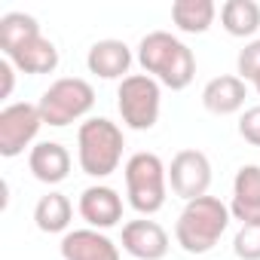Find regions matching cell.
Masks as SVG:
<instances>
[{
  "mask_svg": "<svg viewBox=\"0 0 260 260\" xmlns=\"http://www.w3.org/2000/svg\"><path fill=\"white\" fill-rule=\"evenodd\" d=\"M233 214L217 196H199L184 205L175 223V239L187 254H208L226 233Z\"/></svg>",
  "mask_w": 260,
  "mask_h": 260,
  "instance_id": "cell-2",
  "label": "cell"
},
{
  "mask_svg": "<svg viewBox=\"0 0 260 260\" xmlns=\"http://www.w3.org/2000/svg\"><path fill=\"white\" fill-rule=\"evenodd\" d=\"M239 135H242L245 144L260 147V104L248 107V110L239 116Z\"/></svg>",
  "mask_w": 260,
  "mask_h": 260,
  "instance_id": "cell-23",
  "label": "cell"
},
{
  "mask_svg": "<svg viewBox=\"0 0 260 260\" xmlns=\"http://www.w3.org/2000/svg\"><path fill=\"white\" fill-rule=\"evenodd\" d=\"M43 125L46 122H43L37 104H31V101L7 104L0 110V156L13 159V156L25 153V147L34 144Z\"/></svg>",
  "mask_w": 260,
  "mask_h": 260,
  "instance_id": "cell-7",
  "label": "cell"
},
{
  "mask_svg": "<svg viewBox=\"0 0 260 260\" xmlns=\"http://www.w3.org/2000/svg\"><path fill=\"white\" fill-rule=\"evenodd\" d=\"M233 220L260 226V166H242L233 178Z\"/></svg>",
  "mask_w": 260,
  "mask_h": 260,
  "instance_id": "cell-13",
  "label": "cell"
},
{
  "mask_svg": "<svg viewBox=\"0 0 260 260\" xmlns=\"http://www.w3.org/2000/svg\"><path fill=\"white\" fill-rule=\"evenodd\" d=\"M217 7L211 0H175L172 4V22L181 34H205L214 25Z\"/></svg>",
  "mask_w": 260,
  "mask_h": 260,
  "instance_id": "cell-18",
  "label": "cell"
},
{
  "mask_svg": "<svg viewBox=\"0 0 260 260\" xmlns=\"http://www.w3.org/2000/svg\"><path fill=\"white\" fill-rule=\"evenodd\" d=\"M0 77H4V89H0V98H10L13 95V86H16V68L10 58L0 61Z\"/></svg>",
  "mask_w": 260,
  "mask_h": 260,
  "instance_id": "cell-24",
  "label": "cell"
},
{
  "mask_svg": "<svg viewBox=\"0 0 260 260\" xmlns=\"http://www.w3.org/2000/svg\"><path fill=\"white\" fill-rule=\"evenodd\" d=\"M245 98H248V86H245V80H239L233 74L214 77L202 89V107L214 116H230V113L242 110Z\"/></svg>",
  "mask_w": 260,
  "mask_h": 260,
  "instance_id": "cell-15",
  "label": "cell"
},
{
  "mask_svg": "<svg viewBox=\"0 0 260 260\" xmlns=\"http://www.w3.org/2000/svg\"><path fill=\"white\" fill-rule=\"evenodd\" d=\"M7 58L13 61V68H16V71L31 74V77L52 74V71L58 68V49H55V43H52V40H46L43 34H40V37H34V40H28V43H22V46H19V49H13Z\"/></svg>",
  "mask_w": 260,
  "mask_h": 260,
  "instance_id": "cell-16",
  "label": "cell"
},
{
  "mask_svg": "<svg viewBox=\"0 0 260 260\" xmlns=\"http://www.w3.org/2000/svg\"><path fill=\"white\" fill-rule=\"evenodd\" d=\"M122 128L116 122H110L107 116H92L86 122H80L77 132V162L89 178H107L119 169L122 162Z\"/></svg>",
  "mask_w": 260,
  "mask_h": 260,
  "instance_id": "cell-3",
  "label": "cell"
},
{
  "mask_svg": "<svg viewBox=\"0 0 260 260\" xmlns=\"http://www.w3.org/2000/svg\"><path fill=\"white\" fill-rule=\"evenodd\" d=\"M220 25L230 37H254L260 28V4H254V0H226L220 7Z\"/></svg>",
  "mask_w": 260,
  "mask_h": 260,
  "instance_id": "cell-19",
  "label": "cell"
},
{
  "mask_svg": "<svg viewBox=\"0 0 260 260\" xmlns=\"http://www.w3.org/2000/svg\"><path fill=\"white\" fill-rule=\"evenodd\" d=\"M169 184H172L175 196H181L184 202L208 196V187H211V162H208V156L202 150L175 153L172 166H169Z\"/></svg>",
  "mask_w": 260,
  "mask_h": 260,
  "instance_id": "cell-8",
  "label": "cell"
},
{
  "mask_svg": "<svg viewBox=\"0 0 260 260\" xmlns=\"http://www.w3.org/2000/svg\"><path fill=\"white\" fill-rule=\"evenodd\" d=\"M233 251L239 260H260V226L257 223H242L236 239H233Z\"/></svg>",
  "mask_w": 260,
  "mask_h": 260,
  "instance_id": "cell-21",
  "label": "cell"
},
{
  "mask_svg": "<svg viewBox=\"0 0 260 260\" xmlns=\"http://www.w3.org/2000/svg\"><path fill=\"white\" fill-rule=\"evenodd\" d=\"M116 107L132 132H150L159 122L162 86L150 74H128L116 89Z\"/></svg>",
  "mask_w": 260,
  "mask_h": 260,
  "instance_id": "cell-5",
  "label": "cell"
},
{
  "mask_svg": "<svg viewBox=\"0 0 260 260\" xmlns=\"http://www.w3.org/2000/svg\"><path fill=\"white\" fill-rule=\"evenodd\" d=\"M125 178V196L141 217H153L156 211H162L166 205V193H169V166L147 150H138L125 159L122 169Z\"/></svg>",
  "mask_w": 260,
  "mask_h": 260,
  "instance_id": "cell-4",
  "label": "cell"
},
{
  "mask_svg": "<svg viewBox=\"0 0 260 260\" xmlns=\"http://www.w3.org/2000/svg\"><path fill=\"white\" fill-rule=\"evenodd\" d=\"M132 49H128L122 40H98L89 46L86 52V68L89 74L101 77V80H125L128 68H132Z\"/></svg>",
  "mask_w": 260,
  "mask_h": 260,
  "instance_id": "cell-12",
  "label": "cell"
},
{
  "mask_svg": "<svg viewBox=\"0 0 260 260\" xmlns=\"http://www.w3.org/2000/svg\"><path fill=\"white\" fill-rule=\"evenodd\" d=\"M138 64L144 68V74H150L159 86H169L172 92L187 89L196 77L193 49L169 31H150L141 37Z\"/></svg>",
  "mask_w": 260,
  "mask_h": 260,
  "instance_id": "cell-1",
  "label": "cell"
},
{
  "mask_svg": "<svg viewBox=\"0 0 260 260\" xmlns=\"http://www.w3.org/2000/svg\"><path fill=\"white\" fill-rule=\"evenodd\" d=\"M169 248H172L169 233L156 220L138 217V220L122 223V251L132 254L135 260H162Z\"/></svg>",
  "mask_w": 260,
  "mask_h": 260,
  "instance_id": "cell-9",
  "label": "cell"
},
{
  "mask_svg": "<svg viewBox=\"0 0 260 260\" xmlns=\"http://www.w3.org/2000/svg\"><path fill=\"white\" fill-rule=\"evenodd\" d=\"M40 37V25L34 16L28 13H7L4 19H0V49H4V55H10L13 49H19L22 43Z\"/></svg>",
  "mask_w": 260,
  "mask_h": 260,
  "instance_id": "cell-20",
  "label": "cell"
},
{
  "mask_svg": "<svg viewBox=\"0 0 260 260\" xmlns=\"http://www.w3.org/2000/svg\"><path fill=\"white\" fill-rule=\"evenodd\" d=\"M58 248L64 260H119V245L92 226L64 233Z\"/></svg>",
  "mask_w": 260,
  "mask_h": 260,
  "instance_id": "cell-11",
  "label": "cell"
},
{
  "mask_svg": "<svg viewBox=\"0 0 260 260\" xmlns=\"http://www.w3.org/2000/svg\"><path fill=\"white\" fill-rule=\"evenodd\" d=\"M40 116L52 128H64L77 119H83L95 107V89L83 77H61L55 80L37 101Z\"/></svg>",
  "mask_w": 260,
  "mask_h": 260,
  "instance_id": "cell-6",
  "label": "cell"
},
{
  "mask_svg": "<svg viewBox=\"0 0 260 260\" xmlns=\"http://www.w3.org/2000/svg\"><path fill=\"white\" fill-rule=\"evenodd\" d=\"M71 220H74V205L64 193L52 190V193L40 196V202L34 205V223L40 233H49V236L52 233H71L68 230Z\"/></svg>",
  "mask_w": 260,
  "mask_h": 260,
  "instance_id": "cell-17",
  "label": "cell"
},
{
  "mask_svg": "<svg viewBox=\"0 0 260 260\" xmlns=\"http://www.w3.org/2000/svg\"><path fill=\"white\" fill-rule=\"evenodd\" d=\"M254 89H257V95H260V77H257V80H254Z\"/></svg>",
  "mask_w": 260,
  "mask_h": 260,
  "instance_id": "cell-25",
  "label": "cell"
},
{
  "mask_svg": "<svg viewBox=\"0 0 260 260\" xmlns=\"http://www.w3.org/2000/svg\"><path fill=\"white\" fill-rule=\"evenodd\" d=\"M77 211L92 230H110L122 220V196L107 184H92L80 193Z\"/></svg>",
  "mask_w": 260,
  "mask_h": 260,
  "instance_id": "cell-10",
  "label": "cell"
},
{
  "mask_svg": "<svg viewBox=\"0 0 260 260\" xmlns=\"http://www.w3.org/2000/svg\"><path fill=\"white\" fill-rule=\"evenodd\" d=\"M236 71H239V80H251L254 83L260 77V40L245 43V49L236 58Z\"/></svg>",
  "mask_w": 260,
  "mask_h": 260,
  "instance_id": "cell-22",
  "label": "cell"
},
{
  "mask_svg": "<svg viewBox=\"0 0 260 260\" xmlns=\"http://www.w3.org/2000/svg\"><path fill=\"white\" fill-rule=\"evenodd\" d=\"M28 169L40 184H61L71 175V153L58 141H40L28 153Z\"/></svg>",
  "mask_w": 260,
  "mask_h": 260,
  "instance_id": "cell-14",
  "label": "cell"
}]
</instances>
